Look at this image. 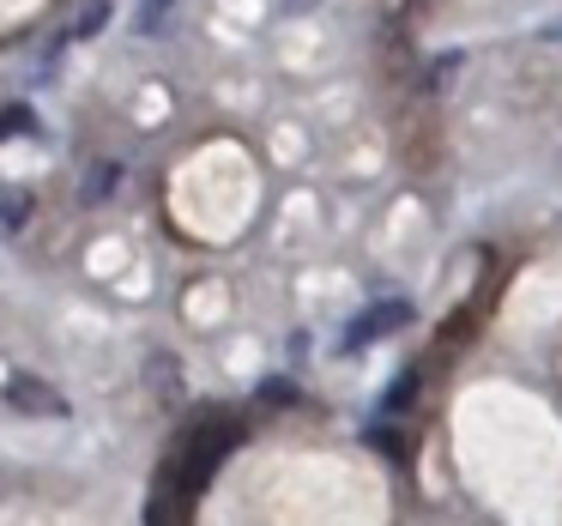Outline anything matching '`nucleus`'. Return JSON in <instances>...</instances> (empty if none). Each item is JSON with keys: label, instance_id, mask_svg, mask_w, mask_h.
I'll list each match as a JSON object with an SVG mask.
<instances>
[{"label": "nucleus", "instance_id": "nucleus-3", "mask_svg": "<svg viewBox=\"0 0 562 526\" xmlns=\"http://www.w3.org/2000/svg\"><path fill=\"white\" fill-rule=\"evenodd\" d=\"M115 188H122V164H91V170H86V188H79V200H86V206H103Z\"/></svg>", "mask_w": 562, "mask_h": 526}, {"label": "nucleus", "instance_id": "nucleus-6", "mask_svg": "<svg viewBox=\"0 0 562 526\" xmlns=\"http://www.w3.org/2000/svg\"><path fill=\"white\" fill-rule=\"evenodd\" d=\"M170 13H176V0H146V13H139V31H146V37H151V31H158L164 19H170Z\"/></svg>", "mask_w": 562, "mask_h": 526}, {"label": "nucleus", "instance_id": "nucleus-2", "mask_svg": "<svg viewBox=\"0 0 562 526\" xmlns=\"http://www.w3.org/2000/svg\"><path fill=\"white\" fill-rule=\"evenodd\" d=\"M7 405H13V412H25V417H67L61 393H55L43 376H25V369L7 381Z\"/></svg>", "mask_w": 562, "mask_h": 526}, {"label": "nucleus", "instance_id": "nucleus-7", "mask_svg": "<svg viewBox=\"0 0 562 526\" xmlns=\"http://www.w3.org/2000/svg\"><path fill=\"white\" fill-rule=\"evenodd\" d=\"M103 19H110V0H91V7H86V19H79V37H98V31H103Z\"/></svg>", "mask_w": 562, "mask_h": 526}, {"label": "nucleus", "instance_id": "nucleus-5", "mask_svg": "<svg viewBox=\"0 0 562 526\" xmlns=\"http://www.w3.org/2000/svg\"><path fill=\"white\" fill-rule=\"evenodd\" d=\"M412 393H417V369H405V376L387 388V400H381V405H387V412H405V405H412Z\"/></svg>", "mask_w": 562, "mask_h": 526}, {"label": "nucleus", "instance_id": "nucleus-4", "mask_svg": "<svg viewBox=\"0 0 562 526\" xmlns=\"http://www.w3.org/2000/svg\"><path fill=\"white\" fill-rule=\"evenodd\" d=\"M31 219V194H0V231H19Z\"/></svg>", "mask_w": 562, "mask_h": 526}, {"label": "nucleus", "instance_id": "nucleus-1", "mask_svg": "<svg viewBox=\"0 0 562 526\" xmlns=\"http://www.w3.org/2000/svg\"><path fill=\"white\" fill-rule=\"evenodd\" d=\"M412 315H417V309L405 303V296H381V303H369L363 315L345 327V351H369L375 339H387V333L412 327Z\"/></svg>", "mask_w": 562, "mask_h": 526}]
</instances>
